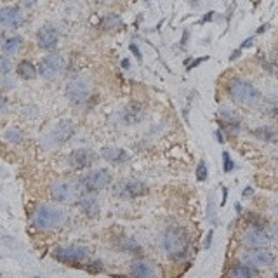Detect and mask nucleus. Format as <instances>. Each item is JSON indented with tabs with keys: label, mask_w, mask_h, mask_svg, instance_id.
I'll list each match as a JSON object with an SVG mask.
<instances>
[{
	"label": "nucleus",
	"mask_w": 278,
	"mask_h": 278,
	"mask_svg": "<svg viewBox=\"0 0 278 278\" xmlns=\"http://www.w3.org/2000/svg\"><path fill=\"white\" fill-rule=\"evenodd\" d=\"M37 44H39L40 49L44 50H54L59 44V37L57 32L50 26H44L37 32Z\"/></svg>",
	"instance_id": "obj_15"
},
{
	"label": "nucleus",
	"mask_w": 278,
	"mask_h": 278,
	"mask_svg": "<svg viewBox=\"0 0 278 278\" xmlns=\"http://www.w3.org/2000/svg\"><path fill=\"white\" fill-rule=\"evenodd\" d=\"M18 75L25 80H33V79H37V75H39V68H35L33 63H30V61L25 59L18 64Z\"/></svg>",
	"instance_id": "obj_21"
},
{
	"label": "nucleus",
	"mask_w": 278,
	"mask_h": 278,
	"mask_svg": "<svg viewBox=\"0 0 278 278\" xmlns=\"http://www.w3.org/2000/svg\"><path fill=\"white\" fill-rule=\"evenodd\" d=\"M122 250H124V252H131V254H139L141 250H143V247L139 245L134 238H131V236H129V238L122 240Z\"/></svg>",
	"instance_id": "obj_24"
},
{
	"label": "nucleus",
	"mask_w": 278,
	"mask_h": 278,
	"mask_svg": "<svg viewBox=\"0 0 278 278\" xmlns=\"http://www.w3.org/2000/svg\"><path fill=\"white\" fill-rule=\"evenodd\" d=\"M80 181H82L87 193H94L108 188L111 185V181H113V176H111V172L108 169H97V171H93L87 176H84Z\"/></svg>",
	"instance_id": "obj_6"
},
{
	"label": "nucleus",
	"mask_w": 278,
	"mask_h": 278,
	"mask_svg": "<svg viewBox=\"0 0 278 278\" xmlns=\"http://www.w3.org/2000/svg\"><path fill=\"white\" fill-rule=\"evenodd\" d=\"M228 94L233 101L242 104H257L263 99V94L256 89L250 82L243 79H232L226 86Z\"/></svg>",
	"instance_id": "obj_3"
},
{
	"label": "nucleus",
	"mask_w": 278,
	"mask_h": 278,
	"mask_svg": "<svg viewBox=\"0 0 278 278\" xmlns=\"http://www.w3.org/2000/svg\"><path fill=\"white\" fill-rule=\"evenodd\" d=\"M235 212H236V214H240V212H242V205H240V203H235Z\"/></svg>",
	"instance_id": "obj_40"
},
{
	"label": "nucleus",
	"mask_w": 278,
	"mask_h": 278,
	"mask_svg": "<svg viewBox=\"0 0 278 278\" xmlns=\"http://www.w3.org/2000/svg\"><path fill=\"white\" fill-rule=\"evenodd\" d=\"M68 162L75 171H84V169H89L96 162V153L91 150H86V148H79V150L70 153Z\"/></svg>",
	"instance_id": "obj_13"
},
{
	"label": "nucleus",
	"mask_w": 278,
	"mask_h": 278,
	"mask_svg": "<svg viewBox=\"0 0 278 278\" xmlns=\"http://www.w3.org/2000/svg\"><path fill=\"white\" fill-rule=\"evenodd\" d=\"M0 23L4 28H19L25 23V16L18 7H2L0 9Z\"/></svg>",
	"instance_id": "obj_14"
},
{
	"label": "nucleus",
	"mask_w": 278,
	"mask_h": 278,
	"mask_svg": "<svg viewBox=\"0 0 278 278\" xmlns=\"http://www.w3.org/2000/svg\"><path fill=\"white\" fill-rule=\"evenodd\" d=\"M79 207H80V212H82L84 216H87V218L94 219L99 216V202H97L91 193L80 198Z\"/></svg>",
	"instance_id": "obj_16"
},
{
	"label": "nucleus",
	"mask_w": 278,
	"mask_h": 278,
	"mask_svg": "<svg viewBox=\"0 0 278 278\" xmlns=\"http://www.w3.org/2000/svg\"><path fill=\"white\" fill-rule=\"evenodd\" d=\"M223 169H225V172H232L235 169V162L232 160L228 151H223Z\"/></svg>",
	"instance_id": "obj_30"
},
{
	"label": "nucleus",
	"mask_w": 278,
	"mask_h": 278,
	"mask_svg": "<svg viewBox=\"0 0 278 278\" xmlns=\"http://www.w3.org/2000/svg\"><path fill=\"white\" fill-rule=\"evenodd\" d=\"M4 138H5V141H9V143L18 144V143H21L23 139H25V136H23V132L19 131V129L12 127V129H9V131H5Z\"/></svg>",
	"instance_id": "obj_26"
},
{
	"label": "nucleus",
	"mask_w": 278,
	"mask_h": 278,
	"mask_svg": "<svg viewBox=\"0 0 278 278\" xmlns=\"http://www.w3.org/2000/svg\"><path fill=\"white\" fill-rule=\"evenodd\" d=\"M23 47V37L19 35H12L2 44V50H4L5 56H14L19 52V49Z\"/></svg>",
	"instance_id": "obj_20"
},
{
	"label": "nucleus",
	"mask_w": 278,
	"mask_h": 278,
	"mask_svg": "<svg viewBox=\"0 0 278 278\" xmlns=\"http://www.w3.org/2000/svg\"><path fill=\"white\" fill-rule=\"evenodd\" d=\"M131 275L139 278L155 277L157 275V268H155V264L148 263V261H134L131 264Z\"/></svg>",
	"instance_id": "obj_17"
},
{
	"label": "nucleus",
	"mask_w": 278,
	"mask_h": 278,
	"mask_svg": "<svg viewBox=\"0 0 278 278\" xmlns=\"http://www.w3.org/2000/svg\"><path fill=\"white\" fill-rule=\"evenodd\" d=\"M273 235H275V238H277V242H278V228L273 230Z\"/></svg>",
	"instance_id": "obj_42"
},
{
	"label": "nucleus",
	"mask_w": 278,
	"mask_h": 278,
	"mask_svg": "<svg viewBox=\"0 0 278 278\" xmlns=\"http://www.w3.org/2000/svg\"><path fill=\"white\" fill-rule=\"evenodd\" d=\"M252 193H254V189H252V188H250V186H247V188H245V189H243V193H242V195H243V196H245V198H249V196H250V195H252Z\"/></svg>",
	"instance_id": "obj_38"
},
{
	"label": "nucleus",
	"mask_w": 278,
	"mask_h": 278,
	"mask_svg": "<svg viewBox=\"0 0 278 278\" xmlns=\"http://www.w3.org/2000/svg\"><path fill=\"white\" fill-rule=\"evenodd\" d=\"M232 277L236 278H243V277H259V271L256 270V266H250V264H240V266L233 268L232 270Z\"/></svg>",
	"instance_id": "obj_22"
},
{
	"label": "nucleus",
	"mask_w": 278,
	"mask_h": 278,
	"mask_svg": "<svg viewBox=\"0 0 278 278\" xmlns=\"http://www.w3.org/2000/svg\"><path fill=\"white\" fill-rule=\"evenodd\" d=\"M57 261L66 264H77L84 263L89 257V250L82 245H68V247H59V249L54 250L52 254Z\"/></svg>",
	"instance_id": "obj_8"
},
{
	"label": "nucleus",
	"mask_w": 278,
	"mask_h": 278,
	"mask_svg": "<svg viewBox=\"0 0 278 278\" xmlns=\"http://www.w3.org/2000/svg\"><path fill=\"white\" fill-rule=\"evenodd\" d=\"M207 216H209V219H211L212 223L216 225V209H214V198H209V207H207Z\"/></svg>",
	"instance_id": "obj_32"
},
{
	"label": "nucleus",
	"mask_w": 278,
	"mask_h": 278,
	"mask_svg": "<svg viewBox=\"0 0 278 278\" xmlns=\"http://www.w3.org/2000/svg\"><path fill=\"white\" fill-rule=\"evenodd\" d=\"M75 134V125L72 120H61L54 125V129L49 132L47 139L50 144H63L66 143L68 139H72V136Z\"/></svg>",
	"instance_id": "obj_10"
},
{
	"label": "nucleus",
	"mask_w": 278,
	"mask_h": 278,
	"mask_svg": "<svg viewBox=\"0 0 278 278\" xmlns=\"http://www.w3.org/2000/svg\"><path fill=\"white\" fill-rule=\"evenodd\" d=\"M188 233L179 226L169 228L162 236V247L171 259H181L188 250Z\"/></svg>",
	"instance_id": "obj_2"
},
{
	"label": "nucleus",
	"mask_w": 278,
	"mask_h": 278,
	"mask_svg": "<svg viewBox=\"0 0 278 278\" xmlns=\"http://www.w3.org/2000/svg\"><path fill=\"white\" fill-rule=\"evenodd\" d=\"M252 42H254V37H250V39H247L245 42L242 44V47L240 49H245V47H249V46H252Z\"/></svg>",
	"instance_id": "obj_39"
},
{
	"label": "nucleus",
	"mask_w": 278,
	"mask_h": 278,
	"mask_svg": "<svg viewBox=\"0 0 278 278\" xmlns=\"http://www.w3.org/2000/svg\"><path fill=\"white\" fill-rule=\"evenodd\" d=\"M122 68H129V59H124V61H122Z\"/></svg>",
	"instance_id": "obj_41"
},
{
	"label": "nucleus",
	"mask_w": 278,
	"mask_h": 278,
	"mask_svg": "<svg viewBox=\"0 0 278 278\" xmlns=\"http://www.w3.org/2000/svg\"><path fill=\"white\" fill-rule=\"evenodd\" d=\"M131 50H132V52H134V56L138 57L139 61H141V50H139L138 47L134 46V44H131Z\"/></svg>",
	"instance_id": "obj_36"
},
{
	"label": "nucleus",
	"mask_w": 278,
	"mask_h": 278,
	"mask_svg": "<svg viewBox=\"0 0 278 278\" xmlns=\"http://www.w3.org/2000/svg\"><path fill=\"white\" fill-rule=\"evenodd\" d=\"M0 70H2V77H7L9 73L12 72V64H11V61H9L7 56L0 57Z\"/></svg>",
	"instance_id": "obj_29"
},
{
	"label": "nucleus",
	"mask_w": 278,
	"mask_h": 278,
	"mask_svg": "<svg viewBox=\"0 0 278 278\" xmlns=\"http://www.w3.org/2000/svg\"><path fill=\"white\" fill-rule=\"evenodd\" d=\"M64 68V57L61 54H49V56L42 57L39 64V75L46 80H54L56 77L61 75Z\"/></svg>",
	"instance_id": "obj_7"
},
{
	"label": "nucleus",
	"mask_w": 278,
	"mask_h": 278,
	"mask_svg": "<svg viewBox=\"0 0 278 278\" xmlns=\"http://www.w3.org/2000/svg\"><path fill=\"white\" fill-rule=\"evenodd\" d=\"M205 59H209V56H203V57H198V59H195V61H193V63L188 66V70H193V68H196L200 63H203V61H205Z\"/></svg>",
	"instance_id": "obj_33"
},
{
	"label": "nucleus",
	"mask_w": 278,
	"mask_h": 278,
	"mask_svg": "<svg viewBox=\"0 0 278 278\" xmlns=\"http://www.w3.org/2000/svg\"><path fill=\"white\" fill-rule=\"evenodd\" d=\"M243 261L250 266L256 268H271L277 261L275 254H271L270 250H249L243 254Z\"/></svg>",
	"instance_id": "obj_12"
},
{
	"label": "nucleus",
	"mask_w": 278,
	"mask_h": 278,
	"mask_svg": "<svg viewBox=\"0 0 278 278\" xmlns=\"http://www.w3.org/2000/svg\"><path fill=\"white\" fill-rule=\"evenodd\" d=\"M144 111L143 106L138 103H129L127 106L124 108V122L125 124H138L139 120H143Z\"/></svg>",
	"instance_id": "obj_19"
},
{
	"label": "nucleus",
	"mask_w": 278,
	"mask_h": 278,
	"mask_svg": "<svg viewBox=\"0 0 278 278\" xmlns=\"http://www.w3.org/2000/svg\"><path fill=\"white\" fill-rule=\"evenodd\" d=\"M68 216L63 209L52 205H40L35 209L32 216V223L37 230H42V232H52L57 230L66 223Z\"/></svg>",
	"instance_id": "obj_1"
},
{
	"label": "nucleus",
	"mask_w": 278,
	"mask_h": 278,
	"mask_svg": "<svg viewBox=\"0 0 278 278\" xmlns=\"http://www.w3.org/2000/svg\"><path fill=\"white\" fill-rule=\"evenodd\" d=\"M243 243L252 249H264L271 243L270 233L264 228H257V226H250L245 233H243Z\"/></svg>",
	"instance_id": "obj_9"
},
{
	"label": "nucleus",
	"mask_w": 278,
	"mask_h": 278,
	"mask_svg": "<svg viewBox=\"0 0 278 278\" xmlns=\"http://www.w3.org/2000/svg\"><path fill=\"white\" fill-rule=\"evenodd\" d=\"M101 157L104 158L110 164H124L127 160V151L122 150V148H115V146H104L101 150Z\"/></svg>",
	"instance_id": "obj_18"
},
{
	"label": "nucleus",
	"mask_w": 278,
	"mask_h": 278,
	"mask_svg": "<svg viewBox=\"0 0 278 278\" xmlns=\"http://www.w3.org/2000/svg\"><path fill=\"white\" fill-rule=\"evenodd\" d=\"M93 96V84L87 77L79 75L66 86V99L73 106H84Z\"/></svg>",
	"instance_id": "obj_5"
},
{
	"label": "nucleus",
	"mask_w": 278,
	"mask_h": 278,
	"mask_svg": "<svg viewBox=\"0 0 278 278\" xmlns=\"http://www.w3.org/2000/svg\"><path fill=\"white\" fill-rule=\"evenodd\" d=\"M212 236H214V232H209V235H207V238H205V249H209L211 247V243H212Z\"/></svg>",
	"instance_id": "obj_35"
},
{
	"label": "nucleus",
	"mask_w": 278,
	"mask_h": 278,
	"mask_svg": "<svg viewBox=\"0 0 278 278\" xmlns=\"http://www.w3.org/2000/svg\"><path fill=\"white\" fill-rule=\"evenodd\" d=\"M223 188V200H221V207L226 205V198H228V188L226 186H221Z\"/></svg>",
	"instance_id": "obj_34"
},
{
	"label": "nucleus",
	"mask_w": 278,
	"mask_h": 278,
	"mask_svg": "<svg viewBox=\"0 0 278 278\" xmlns=\"http://www.w3.org/2000/svg\"><path fill=\"white\" fill-rule=\"evenodd\" d=\"M89 195L84 188L82 181H59L50 186V196L59 203H73L82 196Z\"/></svg>",
	"instance_id": "obj_4"
},
{
	"label": "nucleus",
	"mask_w": 278,
	"mask_h": 278,
	"mask_svg": "<svg viewBox=\"0 0 278 278\" xmlns=\"http://www.w3.org/2000/svg\"><path fill=\"white\" fill-rule=\"evenodd\" d=\"M115 191L124 198H138V196L146 195L148 186L141 181H136V179H127V181H122L120 185H117Z\"/></svg>",
	"instance_id": "obj_11"
},
{
	"label": "nucleus",
	"mask_w": 278,
	"mask_h": 278,
	"mask_svg": "<svg viewBox=\"0 0 278 278\" xmlns=\"http://www.w3.org/2000/svg\"><path fill=\"white\" fill-rule=\"evenodd\" d=\"M219 118L223 120V124H240L238 113L233 110H221L219 111Z\"/></svg>",
	"instance_id": "obj_25"
},
{
	"label": "nucleus",
	"mask_w": 278,
	"mask_h": 278,
	"mask_svg": "<svg viewBox=\"0 0 278 278\" xmlns=\"http://www.w3.org/2000/svg\"><path fill=\"white\" fill-rule=\"evenodd\" d=\"M247 221H249L252 226H257V228H264V226H266V223H268L266 219L261 218V216H257V214H254V212L247 214Z\"/></svg>",
	"instance_id": "obj_28"
},
{
	"label": "nucleus",
	"mask_w": 278,
	"mask_h": 278,
	"mask_svg": "<svg viewBox=\"0 0 278 278\" xmlns=\"http://www.w3.org/2000/svg\"><path fill=\"white\" fill-rule=\"evenodd\" d=\"M252 136H256V138L261 139V141H277V132L270 127H264V125L259 129H254Z\"/></svg>",
	"instance_id": "obj_23"
},
{
	"label": "nucleus",
	"mask_w": 278,
	"mask_h": 278,
	"mask_svg": "<svg viewBox=\"0 0 278 278\" xmlns=\"http://www.w3.org/2000/svg\"><path fill=\"white\" fill-rule=\"evenodd\" d=\"M214 136L218 138V143H225V141H226V139H225V134H223L221 131H216Z\"/></svg>",
	"instance_id": "obj_37"
},
{
	"label": "nucleus",
	"mask_w": 278,
	"mask_h": 278,
	"mask_svg": "<svg viewBox=\"0 0 278 278\" xmlns=\"http://www.w3.org/2000/svg\"><path fill=\"white\" fill-rule=\"evenodd\" d=\"M86 270L89 271V273L96 275V273H101L104 268H103V263H101V261H93V263L86 264Z\"/></svg>",
	"instance_id": "obj_31"
},
{
	"label": "nucleus",
	"mask_w": 278,
	"mask_h": 278,
	"mask_svg": "<svg viewBox=\"0 0 278 278\" xmlns=\"http://www.w3.org/2000/svg\"><path fill=\"white\" fill-rule=\"evenodd\" d=\"M195 178H196V181H200V183L207 181V178H209V167H207L205 160L198 162V165H196V169H195Z\"/></svg>",
	"instance_id": "obj_27"
}]
</instances>
